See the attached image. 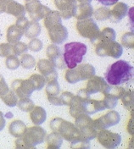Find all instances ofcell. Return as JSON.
I'll return each mask as SVG.
<instances>
[{"mask_svg": "<svg viewBox=\"0 0 134 149\" xmlns=\"http://www.w3.org/2000/svg\"><path fill=\"white\" fill-rule=\"evenodd\" d=\"M54 5L59 9L61 18L68 19L74 16L77 5V0H54Z\"/></svg>", "mask_w": 134, "mask_h": 149, "instance_id": "cell-15", "label": "cell"}, {"mask_svg": "<svg viewBox=\"0 0 134 149\" xmlns=\"http://www.w3.org/2000/svg\"><path fill=\"white\" fill-rule=\"evenodd\" d=\"M13 54V47L11 43H1L0 44V57H8Z\"/></svg>", "mask_w": 134, "mask_h": 149, "instance_id": "cell-39", "label": "cell"}, {"mask_svg": "<svg viewBox=\"0 0 134 149\" xmlns=\"http://www.w3.org/2000/svg\"><path fill=\"white\" fill-rule=\"evenodd\" d=\"M41 31H42V28H41V26L38 23V21L31 20L29 22L28 26L26 28V30L24 31V35L30 39L36 38L40 35Z\"/></svg>", "mask_w": 134, "mask_h": 149, "instance_id": "cell-24", "label": "cell"}, {"mask_svg": "<svg viewBox=\"0 0 134 149\" xmlns=\"http://www.w3.org/2000/svg\"><path fill=\"white\" fill-rule=\"evenodd\" d=\"M11 88L19 98L30 97L32 93L35 91L33 85L29 79L15 80L11 84Z\"/></svg>", "mask_w": 134, "mask_h": 149, "instance_id": "cell-14", "label": "cell"}, {"mask_svg": "<svg viewBox=\"0 0 134 149\" xmlns=\"http://www.w3.org/2000/svg\"><path fill=\"white\" fill-rule=\"evenodd\" d=\"M49 127L53 131L58 132L63 139L70 142L82 137L75 124L63 120L62 118L57 117L51 120Z\"/></svg>", "mask_w": 134, "mask_h": 149, "instance_id": "cell-5", "label": "cell"}, {"mask_svg": "<svg viewBox=\"0 0 134 149\" xmlns=\"http://www.w3.org/2000/svg\"><path fill=\"white\" fill-rule=\"evenodd\" d=\"M75 125L79 130L81 136L84 139L93 140L98 136V130L94 125V120L87 113H81L75 118Z\"/></svg>", "mask_w": 134, "mask_h": 149, "instance_id": "cell-7", "label": "cell"}, {"mask_svg": "<svg viewBox=\"0 0 134 149\" xmlns=\"http://www.w3.org/2000/svg\"><path fill=\"white\" fill-rule=\"evenodd\" d=\"M5 12L7 14L12 15L15 16L16 18H18V17L25 15L26 9H25V6H23L19 3H17L15 1H11L6 5Z\"/></svg>", "mask_w": 134, "mask_h": 149, "instance_id": "cell-21", "label": "cell"}, {"mask_svg": "<svg viewBox=\"0 0 134 149\" xmlns=\"http://www.w3.org/2000/svg\"><path fill=\"white\" fill-rule=\"evenodd\" d=\"M11 1H13V0H0L1 3H3L6 4V5H7L10 2H11Z\"/></svg>", "mask_w": 134, "mask_h": 149, "instance_id": "cell-47", "label": "cell"}, {"mask_svg": "<svg viewBox=\"0 0 134 149\" xmlns=\"http://www.w3.org/2000/svg\"><path fill=\"white\" fill-rule=\"evenodd\" d=\"M20 109L23 112H30L32 110L35 104L33 101L30 97H25V98H20L18 102L16 104Z\"/></svg>", "mask_w": 134, "mask_h": 149, "instance_id": "cell-32", "label": "cell"}, {"mask_svg": "<svg viewBox=\"0 0 134 149\" xmlns=\"http://www.w3.org/2000/svg\"><path fill=\"white\" fill-rule=\"evenodd\" d=\"M0 98L9 107H15L18 102V97L13 90H9L8 92L3 95H0Z\"/></svg>", "mask_w": 134, "mask_h": 149, "instance_id": "cell-27", "label": "cell"}, {"mask_svg": "<svg viewBox=\"0 0 134 149\" xmlns=\"http://www.w3.org/2000/svg\"><path fill=\"white\" fill-rule=\"evenodd\" d=\"M122 104L124 107L129 111H133V92L130 89H126L125 92L122 93L121 98Z\"/></svg>", "mask_w": 134, "mask_h": 149, "instance_id": "cell-26", "label": "cell"}, {"mask_svg": "<svg viewBox=\"0 0 134 149\" xmlns=\"http://www.w3.org/2000/svg\"><path fill=\"white\" fill-rule=\"evenodd\" d=\"M45 84H46V93L48 97L59 96L60 88H59V85L58 83V80L48 81Z\"/></svg>", "mask_w": 134, "mask_h": 149, "instance_id": "cell-28", "label": "cell"}, {"mask_svg": "<svg viewBox=\"0 0 134 149\" xmlns=\"http://www.w3.org/2000/svg\"><path fill=\"white\" fill-rule=\"evenodd\" d=\"M38 69L42 75L44 76L46 82L58 80V73L55 67L48 59H40L38 63Z\"/></svg>", "mask_w": 134, "mask_h": 149, "instance_id": "cell-17", "label": "cell"}, {"mask_svg": "<svg viewBox=\"0 0 134 149\" xmlns=\"http://www.w3.org/2000/svg\"><path fill=\"white\" fill-rule=\"evenodd\" d=\"M25 1H26V2H27V1H28V0H25Z\"/></svg>", "mask_w": 134, "mask_h": 149, "instance_id": "cell-48", "label": "cell"}, {"mask_svg": "<svg viewBox=\"0 0 134 149\" xmlns=\"http://www.w3.org/2000/svg\"><path fill=\"white\" fill-rule=\"evenodd\" d=\"M80 3H91L92 0H77Z\"/></svg>", "mask_w": 134, "mask_h": 149, "instance_id": "cell-46", "label": "cell"}, {"mask_svg": "<svg viewBox=\"0 0 134 149\" xmlns=\"http://www.w3.org/2000/svg\"><path fill=\"white\" fill-rule=\"evenodd\" d=\"M77 30L81 37L89 39L94 44L95 43L100 32L98 26L92 18L78 20Z\"/></svg>", "mask_w": 134, "mask_h": 149, "instance_id": "cell-9", "label": "cell"}, {"mask_svg": "<svg viewBox=\"0 0 134 149\" xmlns=\"http://www.w3.org/2000/svg\"><path fill=\"white\" fill-rule=\"evenodd\" d=\"M127 12H128L127 4L124 3L123 2H117L115 4L114 8L110 10L109 19L113 23H118L127 15Z\"/></svg>", "mask_w": 134, "mask_h": 149, "instance_id": "cell-18", "label": "cell"}, {"mask_svg": "<svg viewBox=\"0 0 134 149\" xmlns=\"http://www.w3.org/2000/svg\"><path fill=\"white\" fill-rule=\"evenodd\" d=\"M27 130V125L21 120H14L10 123L9 126V132L15 137H20L24 135Z\"/></svg>", "mask_w": 134, "mask_h": 149, "instance_id": "cell-22", "label": "cell"}, {"mask_svg": "<svg viewBox=\"0 0 134 149\" xmlns=\"http://www.w3.org/2000/svg\"><path fill=\"white\" fill-rule=\"evenodd\" d=\"M115 37H116V33H115V30L112 29V28L106 27L105 29H103L99 32V36L98 37L97 41H105V42L115 41Z\"/></svg>", "mask_w": 134, "mask_h": 149, "instance_id": "cell-29", "label": "cell"}, {"mask_svg": "<svg viewBox=\"0 0 134 149\" xmlns=\"http://www.w3.org/2000/svg\"><path fill=\"white\" fill-rule=\"evenodd\" d=\"M26 11H27L30 18L32 20L38 21L42 19H44L51 11L48 7L43 5L39 0H28L26 2L25 5Z\"/></svg>", "mask_w": 134, "mask_h": 149, "instance_id": "cell-10", "label": "cell"}, {"mask_svg": "<svg viewBox=\"0 0 134 149\" xmlns=\"http://www.w3.org/2000/svg\"><path fill=\"white\" fill-rule=\"evenodd\" d=\"M6 58H7L5 60V65L8 69L14 70H16L17 68H19V66L20 65V62L19 58H17V56L12 54V55L8 56Z\"/></svg>", "mask_w": 134, "mask_h": 149, "instance_id": "cell-34", "label": "cell"}, {"mask_svg": "<svg viewBox=\"0 0 134 149\" xmlns=\"http://www.w3.org/2000/svg\"><path fill=\"white\" fill-rule=\"evenodd\" d=\"M121 45L126 48H133L134 35L133 32H126L121 37Z\"/></svg>", "mask_w": 134, "mask_h": 149, "instance_id": "cell-35", "label": "cell"}, {"mask_svg": "<svg viewBox=\"0 0 134 149\" xmlns=\"http://www.w3.org/2000/svg\"><path fill=\"white\" fill-rule=\"evenodd\" d=\"M43 46V42L40 39H38L37 37L32 38L31 41H30L29 44L27 45L28 49H30L32 52H38L40 50H42Z\"/></svg>", "mask_w": 134, "mask_h": 149, "instance_id": "cell-38", "label": "cell"}, {"mask_svg": "<svg viewBox=\"0 0 134 149\" xmlns=\"http://www.w3.org/2000/svg\"><path fill=\"white\" fill-rule=\"evenodd\" d=\"M98 142L105 148L113 149L117 148L121 141V136L117 134L111 132L108 130H99L98 132Z\"/></svg>", "mask_w": 134, "mask_h": 149, "instance_id": "cell-12", "label": "cell"}, {"mask_svg": "<svg viewBox=\"0 0 134 149\" xmlns=\"http://www.w3.org/2000/svg\"><path fill=\"white\" fill-rule=\"evenodd\" d=\"M44 26L48 30V36L54 44H61L68 37V31L62 24L59 12L51 10L44 18Z\"/></svg>", "mask_w": 134, "mask_h": 149, "instance_id": "cell-2", "label": "cell"}, {"mask_svg": "<svg viewBox=\"0 0 134 149\" xmlns=\"http://www.w3.org/2000/svg\"><path fill=\"white\" fill-rule=\"evenodd\" d=\"M5 126V120L3 117V113L0 111V130H2Z\"/></svg>", "mask_w": 134, "mask_h": 149, "instance_id": "cell-44", "label": "cell"}, {"mask_svg": "<svg viewBox=\"0 0 134 149\" xmlns=\"http://www.w3.org/2000/svg\"><path fill=\"white\" fill-rule=\"evenodd\" d=\"M110 86V85L107 83V81L103 77L94 75L92 78L88 79L85 90L90 95L98 93H102L104 95L108 92Z\"/></svg>", "mask_w": 134, "mask_h": 149, "instance_id": "cell-13", "label": "cell"}, {"mask_svg": "<svg viewBox=\"0 0 134 149\" xmlns=\"http://www.w3.org/2000/svg\"><path fill=\"white\" fill-rule=\"evenodd\" d=\"M28 23L29 20L27 19V18H26L25 15H24V16H20V17H18V18H17V20H16V22H15V26L24 32L25 30H26V28H27V26H28Z\"/></svg>", "mask_w": 134, "mask_h": 149, "instance_id": "cell-41", "label": "cell"}, {"mask_svg": "<svg viewBox=\"0 0 134 149\" xmlns=\"http://www.w3.org/2000/svg\"><path fill=\"white\" fill-rule=\"evenodd\" d=\"M9 86L7 85L3 76L0 74V95H3L9 91Z\"/></svg>", "mask_w": 134, "mask_h": 149, "instance_id": "cell-42", "label": "cell"}, {"mask_svg": "<svg viewBox=\"0 0 134 149\" xmlns=\"http://www.w3.org/2000/svg\"><path fill=\"white\" fill-rule=\"evenodd\" d=\"M94 14V8L91 3H80L77 4L74 16L77 19H85L87 18H91Z\"/></svg>", "mask_w": 134, "mask_h": 149, "instance_id": "cell-19", "label": "cell"}, {"mask_svg": "<svg viewBox=\"0 0 134 149\" xmlns=\"http://www.w3.org/2000/svg\"><path fill=\"white\" fill-rule=\"evenodd\" d=\"M90 141L80 137L70 142L71 148H90Z\"/></svg>", "mask_w": 134, "mask_h": 149, "instance_id": "cell-37", "label": "cell"}, {"mask_svg": "<svg viewBox=\"0 0 134 149\" xmlns=\"http://www.w3.org/2000/svg\"><path fill=\"white\" fill-rule=\"evenodd\" d=\"M46 54L48 56V60L51 61V63L54 65L55 68L63 70L66 67L61 49L56 44L48 45L46 50Z\"/></svg>", "mask_w": 134, "mask_h": 149, "instance_id": "cell-16", "label": "cell"}, {"mask_svg": "<svg viewBox=\"0 0 134 149\" xmlns=\"http://www.w3.org/2000/svg\"><path fill=\"white\" fill-rule=\"evenodd\" d=\"M13 54L15 55L19 56L21 55L22 54H25L27 52L28 50V47L25 43V42H17L15 43H14L13 45Z\"/></svg>", "mask_w": 134, "mask_h": 149, "instance_id": "cell-36", "label": "cell"}, {"mask_svg": "<svg viewBox=\"0 0 134 149\" xmlns=\"http://www.w3.org/2000/svg\"><path fill=\"white\" fill-rule=\"evenodd\" d=\"M105 80L110 86H128L133 81V66L126 60H118L108 67Z\"/></svg>", "mask_w": 134, "mask_h": 149, "instance_id": "cell-1", "label": "cell"}, {"mask_svg": "<svg viewBox=\"0 0 134 149\" xmlns=\"http://www.w3.org/2000/svg\"><path fill=\"white\" fill-rule=\"evenodd\" d=\"M46 136L47 148L48 149H59L61 147L63 143V138L58 132L53 131Z\"/></svg>", "mask_w": 134, "mask_h": 149, "instance_id": "cell-23", "label": "cell"}, {"mask_svg": "<svg viewBox=\"0 0 134 149\" xmlns=\"http://www.w3.org/2000/svg\"><path fill=\"white\" fill-rule=\"evenodd\" d=\"M86 44L79 42H72L65 45L63 58L65 63L69 69L75 68L78 64H81L87 54Z\"/></svg>", "mask_w": 134, "mask_h": 149, "instance_id": "cell-4", "label": "cell"}, {"mask_svg": "<svg viewBox=\"0 0 134 149\" xmlns=\"http://www.w3.org/2000/svg\"><path fill=\"white\" fill-rule=\"evenodd\" d=\"M20 65L21 66L26 69V70H31L36 66V59L33 56H31V54H26L20 57Z\"/></svg>", "mask_w": 134, "mask_h": 149, "instance_id": "cell-30", "label": "cell"}, {"mask_svg": "<svg viewBox=\"0 0 134 149\" xmlns=\"http://www.w3.org/2000/svg\"><path fill=\"white\" fill-rule=\"evenodd\" d=\"M30 118L35 125H40L46 120L47 113L43 107L34 106L32 110L30 111Z\"/></svg>", "mask_w": 134, "mask_h": 149, "instance_id": "cell-20", "label": "cell"}, {"mask_svg": "<svg viewBox=\"0 0 134 149\" xmlns=\"http://www.w3.org/2000/svg\"><path fill=\"white\" fill-rule=\"evenodd\" d=\"M0 35H1V31H0Z\"/></svg>", "mask_w": 134, "mask_h": 149, "instance_id": "cell-49", "label": "cell"}, {"mask_svg": "<svg viewBox=\"0 0 134 149\" xmlns=\"http://www.w3.org/2000/svg\"><path fill=\"white\" fill-rule=\"evenodd\" d=\"M31 82L33 85L34 90L36 91H40L43 89V87L45 86V78L43 75L38 74H31L29 78Z\"/></svg>", "mask_w": 134, "mask_h": 149, "instance_id": "cell-31", "label": "cell"}, {"mask_svg": "<svg viewBox=\"0 0 134 149\" xmlns=\"http://www.w3.org/2000/svg\"><path fill=\"white\" fill-rule=\"evenodd\" d=\"M121 120L120 113L115 110H110L105 115L94 120V125L98 130L108 129L109 127L117 125Z\"/></svg>", "mask_w": 134, "mask_h": 149, "instance_id": "cell-11", "label": "cell"}, {"mask_svg": "<svg viewBox=\"0 0 134 149\" xmlns=\"http://www.w3.org/2000/svg\"><path fill=\"white\" fill-rule=\"evenodd\" d=\"M110 9L107 7H100L98 8L94 12L93 15H94V17L97 20L103 21L109 19L110 18Z\"/></svg>", "mask_w": 134, "mask_h": 149, "instance_id": "cell-33", "label": "cell"}, {"mask_svg": "<svg viewBox=\"0 0 134 149\" xmlns=\"http://www.w3.org/2000/svg\"><path fill=\"white\" fill-rule=\"evenodd\" d=\"M24 35V32L17 27L15 25H12L7 30V41L9 43L14 44L19 42Z\"/></svg>", "mask_w": 134, "mask_h": 149, "instance_id": "cell-25", "label": "cell"}, {"mask_svg": "<svg viewBox=\"0 0 134 149\" xmlns=\"http://www.w3.org/2000/svg\"><path fill=\"white\" fill-rule=\"evenodd\" d=\"M95 52L98 56H110L114 58H119L123 54V47L115 41H97L95 43Z\"/></svg>", "mask_w": 134, "mask_h": 149, "instance_id": "cell-8", "label": "cell"}, {"mask_svg": "<svg viewBox=\"0 0 134 149\" xmlns=\"http://www.w3.org/2000/svg\"><path fill=\"white\" fill-rule=\"evenodd\" d=\"M74 94L70 92H64L62 93L61 95H59V98H60V102L62 103V105H66L69 106L70 104V102L72 101L73 97H74Z\"/></svg>", "mask_w": 134, "mask_h": 149, "instance_id": "cell-40", "label": "cell"}, {"mask_svg": "<svg viewBox=\"0 0 134 149\" xmlns=\"http://www.w3.org/2000/svg\"><path fill=\"white\" fill-rule=\"evenodd\" d=\"M47 132L38 125L27 128L24 135L17 137L15 147L17 148H34L44 141Z\"/></svg>", "mask_w": 134, "mask_h": 149, "instance_id": "cell-3", "label": "cell"}, {"mask_svg": "<svg viewBox=\"0 0 134 149\" xmlns=\"http://www.w3.org/2000/svg\"><path fill=\"white\" fill-rule=\"evenodd\" d=\"M97 1L105 6H112L115 5L119 0H97Z\"/></svg>", "mask_w": 134, "mask_h": 149, "instance_id": "cell-43", "label": "cell"}, {"mask_svg": "<svg viewBox=\"0 0 134 149\" xmlns=\"http://www.w3.org/2000/svg\"><path fill=\"white\" fill-rule=\"evenodd\" d=\"M95 75V69L90 64H82L75 68L69 69L66 72V80L67 82L75 84L81 81H86Z\"/></svg>", "mask_w": 134, "mask_h": 149, "instance_id": "cell-6", "label": "cell"}, {"mask_svg": "<svg viewBox=\"0 0 134 149\" xmlns=\"http://www.w3.org/2000/svg\"><path fill=\"white\" fill-rule=\"evenodd\" d=\"M5 9H6V4L0 2V14L5 12Z\"/></svg>", "mask_w": 134, "mask_h": 149, "instance_id": "cell-45", "label": "cell"}]
</instances>
